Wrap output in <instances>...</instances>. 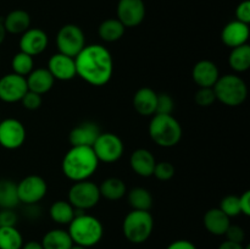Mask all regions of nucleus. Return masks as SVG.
I'll list each match as a JSON object with an SVG mask.
<instances>
[{
    "label": "nucleus",
    "mask_w": 250,
    "mask_h": 249,
    "mask_svg": "<svg viewBox=\"0 0 250 249\" xmlns=\"http://www.w3.org/2000/svg\"><path fill=\"white\" fill-rule=\"evenodd\" d=\"M76 209L68 203V200H56L49 208V216L55 224L67 225L73 220Z\"/></svg>",
    "instance_id": "obj_26"
},
{
    "label": "nucleus",
    "mask_w": 250,
    "mask_h": 249,
    "mask_svg": "<svg viewBox=\"0 0 250 249\" xmlns=\"http://www.w3.org/2000/svg\"><path fill=\"white\" fill-rule=\"evenodd\" d=\"M100 128L94 122H82L71 129L68 142L71 146H93L99 137Z\"/></svg>",
    "instance_id": "obj_18"
},
{
    "label": "nucleus",
    "mask_w": 250,
    "mask_h": 249,
    "mask_svg": "<svg viewBox=\"0 0 250 249\" xmlns=\"http://www.w3.org/2000/svg\"><path fill=\"white\" fill-rule=\"evenodd\" d=\"M26 127L20 120L7 117L0 121V145L7 150H15L26 141Z\"/></svg>",
    "instance_id": "obj_11"
},
{
    "label": "nucleus",
    "mask_w": 250,
    "mask_h": 249,
    "mask_svg": "<svg viewBox=\"0 0 250 249\" xmlns=\"http://www.w3.org/2000/svg\"><path fill=\"white\" fill-rule=\"evenodd\" d=\"M220 77L216 63L211 60H200L192 70V78L199 88H212Z\"/></svg>",
    "instance_id": "obj_17"
},
{
    "label": "nucleus",
    "mask_w": 250,
    "mask_h": 249,
    "mask_svg": "<svg viewBox=\"0 0 250 249\" xmlns=\"http://www.w3.org/2000/svg\"><path fill=\"white\" fill-rule=\"evenodd\" d=\"M249 36V24L234 20V21L229 22L224 27V29L221 32V41L229 49H233L248 43Z\"/></svg>",
    "instance_id": "obj_16"
},
{
    "label": "nucleus",
    "mask_w": 250,
    "mask_h": 249,
    "mask_svg": "<svg viewBox=\"0 0 250 249\" xmlns=\"http://www.w3.org/2000/svg\"><path fill=\"white\" fill-rule=\"evenodd\" d=\"M43 99H42L41 94H37V93L31 92V90H27L26 94L23 95V98L21 99V104L24 109L27 110H37L41 107Z\"/></svg>",
    "instance_id": "obj_37"
},
{
    "label": "nucleus",
    "mask_w": 250,
    "mask_h": 249,
    "mask_svg": "<svg viewBox=\"0 0 250 249\" xmlns=\"http://www.w3.org/2000/svg\"><path fill=\"white\" fill-rule=\"evenodd\" d=\"M49 37L43 29L28 28L24 33L21 34L19 46L20 51L26 53L31 56L41 55L48 48Z\"/></svg>",
    "instance_id": "obj_14"
},
{
    "label": "nucleus",
    "mask_w": 250,
    "mask_h": 249,
    "mask_svg": "<svg viewBox=\"0 0 250 249\" xmlns=\"http://www.w3.org/2000/svg\"><path fill=\"white\" fill-rule=\"evenodd\" d=\"M28 90L26 77L16 73H6L0 78V100L4 103L21 102L23 95Z\"/></svg>",
    "instance_id": "obj_12"
},
{
    "label": "nucleus",
    "mask_w": 250,
    "mask_h": 249,
    "mask_svg": "<svg viewBox=\"0 0 250 249\" xmlns=\"http://www.w3.org/2000/svg\"><path fill=\"white\" fill-rule=\"evenodd\" d=\"M229 65L236 72H246L250 68V45L248 43L231 49Z\"/></svg>",
    "instance_id": "obj_29"
},
{
    "label": "nucleus",
    "mask_w": 250,
    "mask_h": 249,
    "mask_svg": "<svg viewBox=\"0 0 250 249\" xmlns=\"http://www.w3.org/2000/svg\"><path fill=\"white\" fill-rule=\"evenodd\" d=\"M220 210L225 212L227 216L231 219V217H236L238 215H241V207H239V197L238 195L229 194L226 195L221 199L220 202Z\"/></svg>",
    "instance_id": "obj_33"
},
{
    "label": "nucleus",
    "mask_w": 250,
    "mask_h": 249,
    "mask_svg": "<svg viewBox=\"0 0 250 249\" xmlns=\"http://www.w3.org/2000/svg\"><path fill=\"white\" fill-rule=\"evenodd\" d=\"M236 20L243 23H250V1L249 0H243L239 2L238 6L236 7Z\"/></svg>",
    "instance_id": "obj_39"
},
{
    "label": "nucleus",
    "mask_w": 250,
    "mask_h": 249,
    "mask_svg": "<svg viewBox=\"0 0 250 249\" xmlns=\"http://www.w3.org/2000/svg\"><path fill=\"white\" fill-rule=\"evenodd\" d=\"M21 249H43V246H42L41 242L29 241L27 243H23Z\"/></svg>",
    "instance_id": "obj_44"
},
{
    "label": "nucleus",
    "mask_w": 250,
    "mask_h": 249,
    "mask_svg": "<svg viewBox=\"0 0 250 249\" xmlns=\"http://www.w3.org/2000/svg\"><path fill=\"white\" fill-rule=\"evenodd\" d=\"M212 89L216 95V100L226 106H239L248 97L247 83L243 78L233 73L220 76Z\"/></svg>",
    "instance_id": "obj_5"
},
{
    "label": "nucleus",
    "mask_w": 250,
    "mask_h": 249,
    "mask_svg": "<svg viewBox=\"0 0 250 249\" xmlns=\"http://www.w3.org/2000/svg\"><path fill=\"white\" fill-rule=\"evenodd\" d=\"M49 72L54 77V80L58 81H71L77 76L76 73V63L75 59L65 54L56 53L50 56L48 60Z\"/></svg>",
    "instance_id": "obj_15"
},
{
    "label": "nucleus",
    "mask_w": 250,
    "mask_h": 249,
    "mask_svg": "<svg viewBox=\"0 0 250 249\" xmlns=\"http://www.w3.org/2000/svg\"><path fill=\"white\" fill-rule=\"evenodd\" d=\"M155 164V156L148 149L139 148L134 150L129 156V166L134 171V173L141 177L153 176Z\"/></svg>",
    "instance_id": "obj_19"
},
{
    "label": "nucleus",
    "mask_w": 250,
    "mask_h": 249,
    "mask_svg": "<svg viewBox=\"0 0 250 249\" xmlns=\"http://www.w3.org/2000/svg\"><path fill=\"white\" fill-rule=\"evenodd\" d=\"M11 68L12 72L16 73V75L22 76V77H27L34 70L33 56L28 55L26 53H22V51H19L12 58Z\"/></svg>",
    "instance_id": "obj_32"
},
{
    "label": "nucleus",
    "mask_w": 250,
    "mask_h": 249,
    "mask_svg": "<svg viewBox=\"0 0 250 249\" xmlns=\"http://www.w3.org/2000/svg\"><path fill=\"white\" fill-rule=\"evenodd\" d=\"M19 204L17 183L7 178L0 180V209H15Z\"/></svg>",
    "instance_id": "obj_28"
},
{
    "label": "nucleus",
    "mask_w": 250,
    "mask_h": 249,
    "mask_svg": "<svg viewBox=\"0 0 250 249\" xmlns=\"http://www.w3.org/2000/svg\"><path fill=\"white\" fill-rule=\"evenodd\" d=\"M59 53L75 59L85 46V36L80 26L73 23L61 27L56 36Z\"/></svg>",
    "instance_id": "obj_8"
},
{
    "label": "nucleus",
    "mask_w": 250,
    "mask_h": 249,
    "mask_svg": "<svg viewBox=\"0 0 250 249\" xmlns=\"http://www.w3.org/2000/svg\"><path fill=\"white\" fill-rule=\"evenodd\" d=\"M158 93L149 87H142L134 93L133 107L142 116H153L156 110Z\"/></svg>",
    "instance_id": "obj_20"
},
{
    "label": "nucleus",
    "mask_w": 250,
    "mask_h": 249,
    "mask_svg": "<svg viewBox=\"0 0 250 249\" xmlns=\"http://www.w3.org/2000/svg\"><path fill=\"white\" fill-rule=\"evenodd\" d=\"M225 236H226L227 241L236 242V243H243L244 239H246V232H244L243 227L231 224L229 226V228H227Z\"/></svg>",
    "instance_id": "obj_38"
},
{
    "label": "nucleus",
    "mask_w": 250,
    "mask_h": 249,
    "mask_svg": "<svg viewBox=\"0 0 250 249\" xmlns=\"http://www.w3.org/2000/svg\"><path fill=\"white\" fill-rule=\"evenodd\" d=\"M5 37H6V31H5L2 21H0V44H2V42L5 41Z\"/></svg>",
    "instance_id": "obj_45"
},
{
    "label": "nucleus",
    "mask_w": 250,
    "mask_h": 249,
    "mask_svg": "<svg viewBox=\"0 0 250 249\" xmlns=\"http://www.w3.org/2000/svg\"><path fill=\"white\" fill-rule=\"evenodd\" d=\"M127 194L129 207L132 210H143V211H150L153 207V197L146 188L136 187L129 190Z\"/></svg>",
    "instance_id": "obj_30"
},
{
    "label": "nucleus",
    "mask_w": 250,
    "mask_h": 249,
    "mask_svg": "<svg viewBox=\"0 0 250 249\" xmlns=\"http://www.w3.org/2000/svg\"><path fill=\"white\" fill-rule=\"evenodd\" d=\"M154 229V217L150 211L131 210L122 222V232L128 242L142 244L150 238Z\"/></svg>",
    "instance_id": "obj_6"
},
{
    "label": "nucleus",
    "mask_w": 250,
    "mask_h": 249,
    "mask_svg": "<svg viewBox=\"0 0 250 249\" xmlns=\"http://www.w3.org/2000/svg\"><path fill=\"white\" fill-rule=\"evenodd\" d=\"M203 222L209 233L214 236H225L227 228L231 225V219L219 208H212L205 212Z\"/></svg>",
    "instance_id": "obj_21"
},
{
    "label": "nucleus",
    "mask_w": 250,
    "mask_h": 249,
    "mask_svg": "<svg viewBox=\"0 0 250 249\" xmlns=\"http://www.w3.org/2000/svg\"><path fill=\"white\" fill-rule=\"evenodd\" d=\"M71 249H88V248H85V247H82V246H77V244H73V246L71 247Z\"/></svg>",
    "instance_id": "obj_46"
},
{
    "label": "nucleus",
    "mask_w": 250,
    "mask_h": 249,
    "mask_svg": "<svg viewBox=\"0 0 250 249\" xmlns=\"http://www.w3.org/2000/svg\"><path fill=\"white\" fill-rule=\"evenodd\" d=\"M17 216L15 209H1L0 210V226H16Z\"/></svg>",
    "instance_id": "obj_40"
},
{
    "label": "nucleus",
    "mask_w": 250,
    "mask_h": 249,
    "mask_svg": "<svg viewBox=\"0 0 250 249\" xmlns=\"http://www.w3.org/2000/svg\"><path fill=\"white\" fill-rule=\"evenodd\" d=\"M43 249H71L73 242L66 229L53 228L46 232L42 238Z\"/></svg>",
    "instance_id": "obj_24"
},
{
    "label": "nucleus",
    "mask_w": 250,
    "mask_h": 249,
    "mask_svg": "<svg viewBox=\"0 0 250 249\" xmlns=\"http://www.w3.org/2000/svg\"><path fill=\"white\" fill-rule=\"evenodd\" d=\"M146 17V4L143 0H119L117 20L125 27L139 26Z\"/></svg>",
    "instance_id": "obj_13"
},
{
    "label": "nucleus",
    "mask_w": 250,
    "mask_h": 249,
    "mask_svg": "<svg viewBox=\"0 0 250 249\" xmlns=\"http://www.w3.org/2000/svg\"><path fill=\"white\" fill-rule=\"evenodd\" d=\"M126 27L121 23L117 19H107L100 23L98 28V34L102 41L106 43H114L120 41L124 37Z\"/></svg>",
    "instance_id": "obj_27"
},
{
    "label": "nucleus",
    "mask_w": 250,
    "mask_h": 249,
    "mask_svg": "<svg viewBox=\"0 0 250 249\" xmlns=\"http://www.w3.org/2000/svg\"><path fill=\"white\" fill-rule=\"evenodd\" d=\"M153 176H155L159 181H168L175 176V166L170 161H160L155 164Z\"/></svg>",
    "instance_id": "obj_34"
},
{
    "label": "nucleus",
    "mask_w": 250,
    "mask_h": 249,
    "mask_svg": "<svg viewBox=\"0 0 250 249\" xmlns=\"http://www.w3.org/2000/svg\"><path fill=\"white\" fill-rule=\"evenodd\" d=\"M93 150L99 163H116L124 155L125 145L122 139L112 132H102L93 144Z\"/></svg>",
    "instance_id": "obj_9"
},
{
    "label": "nucleus",
    "mask_w": 250,
    "mask_h": 249,
    "mask_svg": "<svg viewBox=\"0 0 250 249\" xmlns=\"http://www.w3.org/2000/svg\"><path fill=\"white\" fill-rule=\"evenodd\" d=\"M23 237L16 226H0V249H21Z\"/></svg>",
    "instance_id": "obj_31"
},
{
    "label": "nucleus",
    "mask_w": 250,
    "mask_h": 249,
    "mask_svg": "<svg viewBox=\"0 0 250 249\" xmlns=\"http://www.w3.org/2000/svg\"><path fill=\"white\" fill-rule=\"evenodd\" d=\"M244 249H250V246H249V244H247V246H244Z\"/></svg>",
    "instance_id": "obj_47"
},
{
    "label": "nucleus",
    "mask_w": 250,
    "mask_h": 249,
    "mask_svg": "<svg viewBox=\"0 0 250 249\" xmlns=\"http://www.w3.org/2000/svg\"><path fill=\"white\" fill-rule=\"evenodd\" d=\"M149 136L151 141L163 148H172L182 138V126L172 115L154 114L149 122Z\"/></svg>",
    "instance_id": "obj_4"
},
{
    "label": "nucleus",
    "mask_w": 250,
    "mask_h": 249,
    "mask_svg": "<svg viewBox=\"0 0 250 249\" xmlns=\"http://www.w3.org/2000/svg\"><path fill=\"white\" fill-rule=\"evenodd\" d=\"M48 192L46 181L39 175H28L17 183L20 203L26 205L37 204L41 202Z\"/></svg>",
    "instance_id": "obj_10"
},
{
    "label": "nucleus",
    "mask_w": 250,
    "mask_h": 249,
    "mask_svg": "<svg viewBox=\"0 0 250 249\" xmlns=\"http://www.w3.org/2000/svg\"><path fill=\"white\" fill-rule=\"evenodd\" d=\"M75 63L78 77L94 87L107 84L114 73V59L102 44L85 45L75 58Z\"/></svg>",
    "instance_id": "obj_1"
},
{
    "label": "nucleus",
    "mask_w": 250,
    "mask_h": 249,
    "mask_svg": "<svg viewBox=\"0 0 250 249\" xmlns=\"http://www.w3.org/2000/svg\"><path fill=\"white\" fill-rule=\"evenodd\" d=\"M100 197L111 202L122 199L127 193L126 183L119 177H109L103 181L99 186Z\"/></svg>",
    "instance_id": "obj_25"
},
{
    "label": "nucleus",
    "mask_w": 250,
    "mask_h": 249,
    "mask_svg": "<svg viewBox=\"0 0 250 249\" xmlns=\"http://www.w3.org/2000/svg\"><path fill=\"white\" fill-rule=\"evenodd\" d=\"M194 100L199 106L209 107L216 102V95L212 88H199L195 93Z\"/></svg>",
    "instance_id": "obj_36"
},
{
    "label": "nucleus",
    "mask_w": 250,
    "mask_h": 249,
    "mask_svg": "<svg viewBox=\"0 0 250 249\" xmlns=\"http://www.w3.org/2000/svg\"><path fill=\"white\" fill-rule=\"evenodd\" d=\"M166 249H198L193 242L188 241V239H177L173 241L166 247Z\"/></svg>",
    "instance_id": "obj_41"
},
{
    "label": "nucleus",
    "mask_w": 250,
    "mask_h": 249,
    "mask_svg": "<svg viewBox=\"0 0 250 249\" xmlns=\"http://www.w3.org/2000/svg\"><path fill=\"white\" fill-rule=\"evenodd\" d=\"M217 249H244L243 243H236L232 241H224Z\"/></svg>",
    "instance_id": "obj_43"
},
{
    "label": "nucleus",
    "mask_w": 250,
    "mask_h": 249,
    "mask_svg": "<svg viewBox=\"0 0 250 249\" xmlns=\"http://www.w3.org/2000/svg\"><path fill=\"white\" fill-rule=\"evenodd\" d=\"M6 33L10 34H22L31 28V16L27 11L21 9L12 10L6 15L2 21Z\"/></svg>",
    "instance_id": "obj_23"
},
{
    "label": "nucleus",
    "mask_w": 250,
    "mask_h": 249,
    "mask_svg": "<svg viewBox=\"0 0 250 249\" xmlns=\"http://www.w3.org/2000/svg\"><path fill=\"white\" fill-rule=\"evenodd\" d=\"M99 186L89 180L75 182L71 186L67 194V200L76 210L85 211L99 203L100 200Z\"/></svg>",
    "instance_id": "obj_7"
},
{
    "label": "nucleus",
    "mask_w": 250,
    "mask_h": 249,
    "mask_svg": "<svg viewBox=\"0 0 250 249\" xmlns=\"http://www.w3.org/2000/svg\"><path fill=\"white\" fill-rule=\"evenodd\" d=\"M67 232L73 244L90 248L102 241L104 226L98 217L85 214V211L76 210L75 217L68 224Z\"/></svg>",
    "instance_id": "obj_3"
},
{
    "label": "nucleus",
    "mask_w": 250,
    "mask_h": 249,
    "mask_svg": "<svg viewBox=\"0 0 250 249\" xmlns=\"http://www.w3.org/2000/svg\"><path fill=\"white\" fill-rule=\"evenodd\" d=\"M27 87L31 92L37 93V94H45L51 88L54 87V77L49 72L48 68L39 67L34 68L31 73L26 77Z\"/></svg>",
    "instance_id": "obj_22"
},
{
    "label": "nucleus",
    "mask_w": 250,
    "mask_h": 249,
    "mask_svg": "<svg viewBox=\"0 0 250 249\" xmlns=\"http://www.w3.org/2000/svg\"><path fill=\"white\" fill-rule=\"evenodd\" d=\"M239 207H241V214L244 216L250 215V190H246L239 197Z\"/></svg>",
    "instance_id": "obj_42"
},
{
    "label": "nucleus",
    "mask_w": 250,
    "mask_h": 249,
    "mask_svg": "<svg viewBox=\"0 0 250 249\" xmlns=\"http://www.w3.org/2000/svg\"><path fill=\"white\" fill-rule=\"evenodd\" d=\"M98 166L99 160L92 146H71L61 163L62 173L73 182L89 180Z\"/></svg>",
    "instance_id": "obj_2"
},
{
    "label": "nucleus",
    "mask_w": 250,
    "mask_h": 249,
    "mask_svg": "<svg viewBox=\"0 0 250 249\" xmlns=\"http://www.w3.org/2000/svg\"><path fill=\"white\" fill-rule=\"evenodd\" d=\"M173 109H175V102H173L172 97L170 94H167V93H160V94H158L155 114L172 115Z\"/></svg>",
    "instance_id": "obj_35"
}]
</instances>
